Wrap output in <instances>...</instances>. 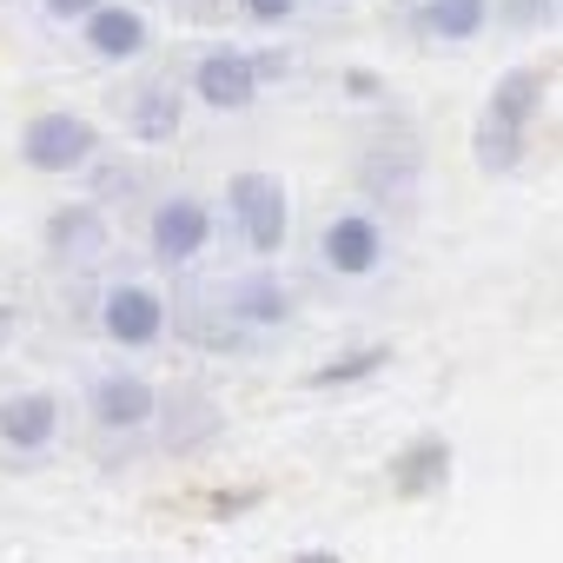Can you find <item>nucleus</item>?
<instances>
[{
  "mask_svg": "<svg viewBox=\"0 0 563 563\" xmlns=\"http://www.w3.org/2000/svg\"><path fill=\"white\" fill-rule=\"evenodd\" d=\"M225 219H232V232H239V245L252 258H278L286 239H292V192H286V179L265 173V166L232 173L225 179Z\"/></svg>",
  "mask_w": 563,
  "mask_h": 563,
  "instance_id": "f257e3e1",
  "label": "nucleus"
},
{
  "mask_svg": "<svg viewBox=\"0 0 563 563\" xmlns=\"http://www.w3.org/2000/svg\"><path fill=\"white\" fill-rule=\"evenodd\" d=\"M21 166L41 173V179H67V173H87L100 159V126L87 113H67V107H41L27 113L21 126Z\"/></svg>",
  "mask_w": 563,
  "mask_h": 563,
  "instance_id": "f03ea898",
  "label": "nucleus"
},
{
  "mask_svg": "<svg viewBox=\"0 0 563 563\" xmlns=\"http://www.w3.org/2000/svg\"><path fill=\"white\" fill-rule=\"evenodd\" d=\"M212 232H219V219L199 192H159L153 212H146V258L159 272H192L206 258Z\"/></svg>",
  "mask_w": 563,
  "mask_h": 563,
  "instance_id": "7ed1b4c3",
  "label": "nucleus"
},
{
  "mask_svg": "<svg viewBox=\"0 0 563 563\" xmlns=\"http://www.w3.org/2000/svg\"><path fill=\"white\" fill-rule=\"evenodd\" d=\"M107 252H113V219H107V206L67 199V206L47 212V225H41V258H47L54 272H67V278L100 272Z\"/></svg>",
  "mask_w": 563,
  "mask_h": 563,
  "instance_id": "20e7f679",
  "label": "nucleus"
},
{
  "mask_svg": "<svg viewBox=\"0 0 563 563\" xmlns=\"http://www.w3.org/2000/svg\"><path fill=\"white\" fill-rule=\"evenodd\" d=\"M93 325H100V339L120 345V352H153V345H166L173 312H166V292L146 286V278H113V286L100 292Z\"/></svg>",
  "mask_w": 563,
  "mask_h": 563,
  "instance_id": "39448f33",
  "label": "nucleus"
},
{
  "mask_svg": "<svg viewBox=\"0 0 563 563\" xmlns=\"http://www.w3.org/2000/svg\"><path fill=\"white\" fill-rule=\"evenodd\" d=\"M212 299H219V319H225L232 332H245V339H258V332H286V325L299 319V292H292V278H278L272 265L239 272L232 286H219Z\"/></svg>",
  "mask_w": 563,
  "mask_h": 563,
  "instance_id": "423d86ee",
  "label": "nucleus"
},
{
  "mask_svg": "<svg viewBox=\"0 0 563 563\" xmlns=\"http://www.w3.org/2000/svg\"><path fill=\"white\" fill-rule=\"evenodd\" d=\"M153 405H159V385L146 372H120L113 365V372H100L87 385V424L100 438H120V444H133V438L153 431Z\"/></svg>",
  "mask_w": 563,
  "mask_h": 563,
  "instance_id": "0eeeda50",
  "label": "nucleus"
},
{
  "mask_svg": "<svg viewBox=\"0 0 563 563\" xmlns=\"http://www.w3.org/2000/svg\"><path fill=\"white\" fill-rule=\"evenodd\" d=\"M319 265L332 278H378L391 265V232L378 212H332L319 225Z\"/></svg>",
  "mask_w": 563,
  "mask_h": 563,
  "instance_id": "6e6552de",
  "label": "nucleus"
},
{
  "mask_svg": "<svg viewBox=\"0 0 563 563\" xmlns=\"http://www.w3.org/2000/svg\"><path fill=\"white\" fill-rule=\"evenodd\" d=\"M179 87H186V100H199L206 113H245V107L258 100V67H252L245 47H206Z\"/></svg>",
  "mask_w": 563,
  "mask_h": 563,
  "instance_id": "1a4fd4ad",
  "label": "nucleus"
},
{
  "mask_svg": "<svg viewBox=\"0 0 563 563\" xmlns=\"http://www.w3.org/2000/svg\"><path fill=\"white\" fill-rule=\"evenodd\" d=\"M74 27H80V47L100 67H133V60L153 54V21L133 8V0H100V8L87 21H74Z\"/></svg>",
  "mask_w": 563,
  "mask_h": 563,
  "instance_id": "9d476101",
  "label": "nucleus"
},
{
  "mask_svg": "<svg viewBox=\"0 0 563 563\" xmlns=\"http://www.w3.org/2000/svg\"><path fill=\"white\" fill-rule=\"evenodd\" d=\"M153 431H159V451L186 457V451L212 444V438L225 431V418H219V405H212L199 385H173V391H159V405H153Z\"/></svg>",
  "mask_w": 563,
  "mask_h": 563,
  "instance_id": "9b49d317",
  "label": "nucleus"
},
{
  "mask_svg": "<svg viewBox=\"0 0 563 563\" xmlns=\"http://www.w3.org/2000/svg\"><path fill=\"white\" fill-rule=\"evenodd\" d=\"M54 438H60V391L34 385V391H8V398H0V444H8V451L41 457V451H54Z\"/></svg>",
  "mask_w": 563,
  "mask_h": 563,
  "instance_id": "f8f14e48",
  "label": "nucleus"
},
{
  "mask_svg": "<svg viewBox=\"0 0 563 563\" xmlns=\"http://www.w3.org/2000/svg\"><path fill=\"white\" fill-rule=\"evenodd\" d=\"M179 126H186V87H179L173 74L140 80L133 100H126V133H133L140 146H173Z\"/></svg>",
  "mask_w": 563,
  "mask_h": 563,
  "instance_id": "ddd939ff",
  "label": "nucleus"
},
{
  "mask_svg": "<svg viewBox=\"0 0 563 563\" xmlns=\"http://www.w3.org/2000/svg\"><path fill=\"white\" fill-rule=\"evenodd\" d=\"M391 490L398 497H438L444 484H451V438H438V431H424V438H411L398 457H391Z\"/></svg>",
  "mask_w": 563,
  "mask_h": 563,
  "instance_id": "4468645a",
  "label": "nucleus"
},
{
  "mask_svg": "<svg viewBox=\"0 0 563 563\" xmlns=\"http://www.w3.org/2000/svg\"><path fill=\"white\" fill-rule=\"evenodd\" d=\"M543 100H550V80H543V67H504L497 74V87H490V100H484V120H497V126H537V113H543Z\"/></svg>",
  "mask_w": 563,
  "mask_h": 563,
  "instance_id": "2eb2a0df",
  "label": "nucleus"
},
{
  "mask_svg": "<svg viewBox=\"0 0 563 563\" xmlns=\"http://www.w3.org/2000/svg\"><path fill=\"white\" fill-rule=\"evenodd\" d=\"M411 27H418L424 41L464 47V41H477V34L490 27V0H418V8H411Z\"/></svg>",
  "mask_w": 563,
  "mask_h": 563,
  "instance_id": "dca6fc26",
  "label": "nucleus"
},
{
  "mask_svg": "<svg viewBox=\"0 0 563 563\" xmlns=\"http://www.w3.org/2000/svg\"><path fill=\"white\" fill-rule=\"evenodd\" d=\"M358 179H365L372 199H405V192L418 186V146H411V140H385V146H372V153L358 159Z\"/></svg>",
  "mask_w": 563,
  "mask_h": 563,
  "instance_id": "f3484780",
  "label": "nucleus"
},
{
  "mask_svg": "<svg viewBox=\"0 0 563 563\" xmlns=\"http://www.w3.org/2000/svg\"><path fill=\"white\" fill-rule=\"evenodd\" d=\"M523 153H530V133H523V126H497V120L477 113V126H471V159H477V173L504 179V173L523 166Z\"/></svg>",
  "mask_w": 563,
  "mask_h": 563,
  "instance_id": "a211bd4d",
  "label": "nucleus"
},
{
  "mask_svg": "<svg viewBox=\"0 0 563 563\" xmlns=\"http://www.w3.org/2000/svg\"><path fill=\"white\" fill-rule=\"evenodd\" d=\"M385 365H391V345H352L345 358L319 365L306 385H312V391H345V385H365V378H378Z\"/></svg>",
  "mask_w": 563,
  "mask_h": 563,
  "instance_id": "6ab92c4d",
  "label": "nucleus"
},
{
  "mask_svg": "<svg viewBox=\"0 0 563 563\" xmlns=\"http://www.w3.org/2000/svg\"><path fill=\"white\" fill-rule=\"evenodd\" d=\"M490 21H504L510 34H537L556 21V0H490Z\"/></svg>",
  "mask_w": 563,
  "mask_h": 563,
  "instance_id": "aec40b11",
  "label": "nucleus"
},
{
  "mask_svg": "<svg viewBox=\"0 0 563 563\" xmlns=\"http://www.w3.org/2000/svg\"><path fill=\"white\" fill-rule=\"evenodd\" d=\"M87 173H93V206H126V199H133V186H140V173H133V166H100V159H93Z\"/></svg>",
  "mask_w": 563,
  "mask_h": 563,
  "instance_id": "412c9836",
  "label": "nucleus"
},
{
  "mask_svg": "<svg viewBox=\"0 0 563 563\" xmlns=\"http://www.w3.org/2000/svg\"><path fill=\"white\" fill-rule=\"evenodd\" d=\"M232 8H239L252 27H286V21L306 8V0H232Z\"/></svg>",
  "mask_w": 563,
  "mask_h": 563,
  "instance_id": "4be33fe9",
  "label": "nucleus"
},
{
  "mask_svg": "<svg viewBox=\"0 0 563 563\" xmlns=\"http://www.w3.org/2000/svg\"><path fill=\"white\" fill-rule=\"evenodd\" d=\"M93 8H100V0H41V14H47V21H60V27H74V21H87Z\"/></svg>",
  "mask_w": 563,
  "mask_h": 563,
  "instance_id": "5701e85b",
  "label": "nucleus"
},
{
  "mask_svg": "<svg viewBox=\"0 0 563 563\" xmlns=\"http://www.w3.org/2000/svg\"><path fill=\"white\" fill-rule=\"evenodd\" d=\"M345 93H352V100H385V80H378L372 67H352V74H345Z\"/></svg>",
  "mask_w": 563,
  "mask_h": 563,
  "instance_id": "b1692460",
  "label": "nucleus"
},
{
  "mask_svg": "<svg viewBox=\"0 0 563 563\" xmlns=\"http://www.w3.org/2000/svg\"><path fill=\"white\" fill-rule=\"evenodd\" d=\"M14 332H21V312H14V306H0V352H8Z\"/></svg>",
  "mask_w": 563,
  "mask_h": 563,
  "instance_id": "393cba45",
  "label": "nucleus"
},
{
  "mask_svg": "<svg viewBox=\"0 0 563 563\" xmlns=\"http://www.w3.org/2000/svg\"><path fill=\"white\" fill-rule=\"evenodd\" d=\"M173 14H206V0H166Z\"/></svg>",
  "mask_w": 563,
  "mask_h": 563,
  "instance_id": "a878e982",
  "label": "nucleus"
},
{
  "mask_svg": "<svg viewBox=\"0 0 563 563\" xmlns=\"http://www.w3.org/2000/svg\"><path fill=\"white\" fill-rule=\"evenodd\" d=\"M292 563H339L332 550H306V556H292Z\"/></svg>",
  "mask_w": 563,
  "mask_h": 563,
  "instance_id": "bb28decb",
  "label": "nucleus"
}]
</instances>
